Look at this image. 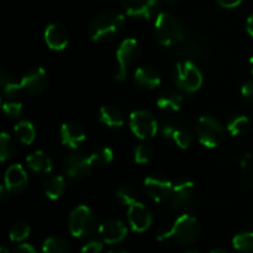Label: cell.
Returning a JSON list of instances; mask_svg holds the SVG:
<instances>
[{
  "label": "cell",
  "mask_w": 253,
  "mask_h": 253,
  "mask_svg": "<svg viewBox=\"0 0 253 253\" xmlns=\"http://www.w3.org/2000/svg\"><path fill=\"white\" fill-rule=\"evenodd\" d=\"M155 32L162 46H178L185 41V31L182 22L169 12L158 14L155 21Z\"/></svg>",
  "instance_id": "6da1fadb"
},
{
  "label": "cell",
  "mask_w": 253,
  "mask_h": 253,
  "mask_svg": "<svg viewBox=\"0 0 253 253\" xmlns=\"http://www.w3.org/2000/svg\"><path fill=\"white\" fill-rule=\"evenodd\" d=\"M125 17L116 10L101 12L91 21L89 34L94 42H106L114 39L123 27Z\"/></svg>",
  "instance_id": "7a4b0ae2"
},
{
  "label": "cell",
  "mask_w": 253,
  "mask_h": 253,
  "mask_svg": "<svg viewBox=\"0 0 253 253\" xmlns=\"http://www.w3.org/2000/svg\"><path fill=\"white\" fill-rule=\"evenodd\" d=\"M199 236V224L194 216L183 214L178 217L168 231L161 232L157 236L158 241L173 240L179 245L193 244Z\"/></svg>",
  "instance_id": "3957f363"
},
{
  "label": "cell",
  "mask_w": 253,
  "mask_h": 253,
  "mask_svg": "<svg viewBox=\"0 0 253 253\" xmlns=\"http://www.w3.org/2000/svg\"><path fill=\"white\" fill-rule=\"evenodd\" d=\"M174 81L178 88L185 93H195L203 84V74L194 62L185 59L175 66Z\"/></svg>",
  "instance_id": "277c9868"
},
{
  "label": "cell",
  "mask_w": 253,
  "mask_h": 253,
  "mask_svg": "<svg viewBox=\"0 0 253 253\" xmlns=\"http://www.w3.org/2000/svg\"><path fill=\"white\" fill-rule=\"evenodd\" d=\"M141 53L138 42L135 39H126L119 46L116 51V68L114 77L118 82H123L127 76L128 66L135 63Z\"/></svg>",
  "instance_id": "5b68a950"
},
{
  "label": "cell",
  "mask_w": 253,
  "mask_h": 253,
  "mask_svg": "<svg viewBox=\"0 0 253 253\" xmlns=\"http://www.w3.org/2000/svg\"><path fill=\"white\" fill-rule=\"evenodd\" d=\"M197 135L204 147L215 148L224 138V126L217 119L204 115L197 124Z\"/></svg>",
  "instance_id": "8992f818"
},
{
  "label": "cell",
  "mask_w": 253,
  "mask_h": 253,
  "mask_svg": "<svg viewBox=\"0 0 253 253\" xmlns=\"http://www.w3.org/2000/svg\"><path fill=\"white\" fill-rule=\"evenodd\" d=\"M95 226V216L86 205H79L69 215V231L74 237L90 236Z\"/></svg>",
  "instance_id": "52a82bcc"
},
{
  "label": "cell",
  "mask_w": 253,
  "mask_h": 253,
  "mask_svg": "<svg viewBox=\"0 0 253 253\" xmlns=\"http://www.w3.org/2000/svg\"><path fill=\"white\" fill-rule=\"evenodd\" d=\"M130 126L136 137L151 138L157 133L158 124L155 116L147 110H135L130 115Z\"/></svg>",
  "instance_id": "ba28073f"
},
{
  "label": "cell",
  "mask_w": 253,
  "mask_h": 253,
  "mask_svg": "<svg viewBox=\"0 0 253 253\" xmlns=\"http://www.w3.org/2000/svg\"><path fill=\"white\" fill-rule=\"evenodd\" d=\"M91 161L90 156L83 152H74L67 156L63 160V170L72 179H82L90 172Z\"/></svg>",
  "instance_id": "9c48e42d"
},
{
  "label": "cell",
  "mask_w": 253,
  "mask_h": 253,
  "mask_svg": "<svg viewBox=\"0 0 253 253\" xmlns=\"http://www.w3.org/2000/svg\"><path fill=\"white\" fill-rule=\"evenodd\" d=\"M143 187H145L146 193L148 197L156 203H163L172 198L173 188L174 185L172 182L163 177H147L143 182Z\"/></svg>",
  "instance_id": "30bf717a"
},
{
  "label": "cell",
  "mask_w": 253,
  "mask_h": 253,
  "mask_svg": "<svg viewBox=\"0 0 253 253\" xmlns=\"http://www.w3.org/2000/svg\"><path fill=\"white\" fill-rule=\"evenodd\" d=\"M22 91L30 95H37L42 93L48 85V76L46 71L41 67L31 69L27 72L20 81Z\"/></svg>",
  "instance_id": "8fae6325"
},
{
  "label": "cell",
  "mask_w": 253,
  "mask_h": 253,
  "mask_svg": "<svg viewBox=\"0 0 253 253\" xmlns=\"http://www.w3.org/2000/svg\"><path fill=\"white\" fill-rule=\"evenodd\" d=\"M128 224L135 232H145L152 224V214L142 203L135 202L128 207Z\"/></svg>",
  "instance_id": "7c38bea8"
},
{
  "label": "cell",
  "mask_w": 253,
  "mask_h": 253,
  "mask_svg": "<svg viewBox=\"0 0 253 253\" xmlns=\"http://www.w3.org/2000/svg\"><path fill=\"white\" fill-rule=\"evenodd\" d=\"M101 241L109 245H115L124 241L127 236V227L119 220H106L99 226Z\"/></svg>",
  "instance_id": "4fadbf2b"
},
{
  "label": "cell",
  "mask_w": 253,
  "mask_h": 253,
  "mask_svg": "<svg viewBox=\"0 0 253 253\" xmlns=\"http://www.w3.org/2000/svg\"><path fill=\"white\" fill-rule=\"evenodd\" d=\"M194 194V183L192 180H179L173 188L172 205L177 210H184L192 205Z\"/></svg>",
  "instance_id": "5bb4252c"
},
{
  "label": "cell",
  "mask_w": 253,
  "mask_h": 253,
  "mask_svg": "<svg viewBox=\"0 0 253 253\" xmlns=\"http://www.w3.org/2000/svg\"><path fill=\"white\" fill-rule=\"evenodd\" d=\"M29 183L26 170L20 165H12L5 172L4 184L10 193L19 194L22 193Z\"/></svg>",
  "instance_id": "9a60e30c"
},
{
  "label": "cell",
  "mask_w": 253,
  "mask_h": 253,
  "mask_svg": "<svg viewBox=\"0 0 253 253\" xmlns=\"http://www.w3.org/2000/svg\"><path fill=\"white\" fill-rule=\"evenodd\" d=\"M158 0H121L124 10L136 19H148L155 12Z\"/></svg>",
  "instance_id": "2e32d148"
},
{
  "label": "cell",
  "mask_w": 253,
  "mask_h": 253,
  "mask_svg": "<svg viewBox=\"0 0 253 253\" xmlns=\"http://www.w3.org/2000/svg\"><path fill=\"white\" fill-rule=\"evenodd\" d=\"M44 41L53 51H62L68 44V32L62 25L51 24L44 30Z\"/></svg>",
  "instance_id": "e0dca14e"
},
{
  "label": "cell",
  "mask_w": 253,
  "mask_h": 253,
  "mask_svg": "<svg viewBox=\"0 0 253 253\" xmlns=\"http://www.w3.org/2000/svg\"><path fill=\"white\" fill-rule=\"evenodd\" d=\"M59 135H61L62 143L67 147L73 148V150L78 148L79 145H82L85 140V132L82 128V126L77 123L63 124Z\"/></svg>",
  "instance_id": "ac0fdd59"
},
{
  "label": "cell",
  "mask_w": 253,
  "mask_h": 253,
  "mask_svg": "<svg viewBox=\"0 0 253 253\" xmlns=\"http://www.w3.org/2000/svg\"><path fill=\"white\" fill-rule=\"evenodd\" d=\"M135 82L145 89H155L161 84V74L155 67L143 66L136 69Z\"/></svg>",
  "instance_id": "d6986e66"
},
{
  "label": "cell",
  "mask_w": 253,
  "mask_h": 253,
  "mask_svg": "<svg viewBox=\"0 0 253 253\" xmlns=\"http://www.w3.org/2000/svg\"><path fill=\"white\" fill-rule=\"evenodd\" d=\"M26 163L31 170L36 173H48L52 170V161L42 151H35L27 156Z\"/></svg>",
  "instance_id": "ffe728a7"
},
{
  "label": "cell",
  "mask_w": 253,
  "mask_h": 253,
  "mask_svg": "<svg viewBox=\"0 0 253 253\" xmlns=\"http://www.w3.org/2000/svg\"><path fill=\"white\" fill-rule=\"evenodd\" d=\"M99 119L108 127H121L124 125V116L118 108L105 105L99 111Z\"/></svg>",
  "instance_id": "44dd1931"
},
{
  "label": "cell",
  "mask_w": 253,
  "mask_h": 253,
  "mask_svg": "<svg viewBox=\"0 0 253 253\" xmlns=\"http://www.w3.org/2000/svg\"><path fill=\"white\" fill-rule=\"evenodd\" d=\"M158 108L167 111H178L183 105V96L175 91H166L157 99Z\"/></svg>",
  "instance_id": "7402d4cb"
},
{
  "label": "cell",
  "mask_w": 253,
  "mask_h": 253,
  "mask_svg": "<svg viewBox=\"0 0 253 253\" xmlns=\"http://www.w3.org/2000/svg\"><path fill=\"white\" fill-rule=\"evenodd\" d=\"M44 194L51 200H57L62 197L66 189V180L61 175H54L44 183Z\"/></svg>",
  "instance_id": "603a6c76"
},
{
  "label": "cell",
  "mask_w": 253,
  "mask_h": 253,
  "mask_svg": "<svg viewBox=\"0 0 253 253\" xmlns=\"http://www.w3.org/2000/svg\"><path fill=\"white\" fill-rule=\"evenodd\" d=\"M15 135H16L17 140L24 145H31L36 137V130H35L34 125L27 120H21L15 125L14 127Z\"/></svg>",
  "instance_id": "cb8c5ba5"
},
{
  "label": "cell",
  "mask_w": 253,
  "mask_h": 253,
  "mask_svg": "<svg viewBox=\"0 0 253 253\" xmlns=\"http://www.w3.org/2000/svg\"><path fill=\"white\" fill-rule=\"evenodd\" d=\"M0 76H1L0 79H1L2 93H4L5 98L9 99V100H15L22 91L21 84H20V82L17 83L14 79L10 78L9 76H6L4 71H1V74H0Z\"/></svg>",
  "instance_id": "d4e9b609"
},
{
  "label": "cell",
  "mask_w": 253,
  "mask_h": 253,
  "mask_svg": "<svg viewBox=\"0 0 253 253\" xmlns=\"http://www.w3.org/2000/svg\"><path fill=\"white\" fill-rule=\"evenodd\" d=\"M42 253H71V250L63 239L51 236L44 240L42 245Z\"/></svg>",
  "instance_id": "484cf974"
},
{
  "label": "cell",
  "mask_w": 253,
  "mask_h": 253,
  "mask_svg": "<svg viewBox=\"0 0 253 253\" xmlns=\"http://www.w3.org/2000/svg\"><path fill=\"white\" fill-rule=\"evenodd\" d=\"M232 246L242 253L253 252V232H240L232 239Z\"/></svg>",
  "instance_id": "4316f807"
},
{
  "label": "cell",
  "mask_w": 253,
  "mask_h": 253,
  "mask_svg": "<svg viewBox=\"0 0 253 253\" xmlns=\"http://www.w3.org/2000/svg\"><path fill=\"white\" fill-rule=\"evenodd\" d=\"M250 128V119L245 115L234 116L227 124V130L232 136L244 135Z\"/></svg>",
  "instance_id": "83f0119b"
},
{
  "label": "cell",
  "mask_w": 253,
  "mask_h": 253,
  "mask_svg": "<svg viewBox=\"0 0 253 253\" xmlns=\"http://www.w3.org/2000/svg\"><path fill=\"white\" fill-rule=\"evenodd\" d=\"M114 158V152L109 147H100L90 155V161L93 167H103L110 163Z\"/></svg>",
  "instance_id": "f1b7e54d"
},
{
  "label": "cell",
  "mask_w": 253,
  "mask_h": 253,
  "mask_svg": "<svg viewBox=\"0 0 253 253\" xmlns=\"http://www.w3.org/2000/svg\"><path fill=\"white\" fill-rule=\"evenodd\" d=\"M30 232H31V229L29 225L24 221H19L11 226L9 237L12 242H21L30 236Z\"/></svg>",
  "instance_id": "f546056e"
},
{
  "label": "cell",
  "mask_w": 253,
  "mask_h": 253,
  "mask_svg": "<svg viewBox=\"0 0 253 253\" xmlns=\"http://www.w3.org/2000/svg\"><path fill=\"white\" fill-rule=\"evenodd\" d=\"M173 141L180 147L182 150H187L193 143V133L187 128H175L173 133Z\"/></svg>",
  "instance_id": "4dcf8cb0"
},
{
  "label": "cell",
  "mask_w": 253,
  "mask_h": 253,
  "mask_svg": "<svg viewBox=\"0 0 253 253\" xmlns=\"http://www.w3.org/2000/svg\"><path fill=\"white\" fill-rule=\"evenodd\" d=\"M14 151L15 146L11 137L6 132H2L1 136H0V160H1V162L9 160L12 153H14Z\"/></svg>",
  "instance_id": "1f68e13d"
},
{
  "label": "cell",
  "mask_w": 253,
  "mask_h": 253,
  "mask_svg": "<svg viewBox=\"0 0 253 253\" xmlns=\"http://www.w3.org/2000/svg\"><path fill=\"white\" fill-rule=\"evenodd\" d=\"M116 197H118L119 202L126 207H130L136 202V192L130 185H123L119 188L116 192Z\"/></svg>",
  "instance_id": "d6a6232c"
},
{
  "label": "cell",
  "mask_w": 253,
  "mask_h": 253,
  "mask_svg": "<svg viewBox=\"0 0 253 253\" xmlns=\"http://www.w3.org/2000/svg\"><path fill=\"white\" fill-rule=\"evenodd\" d=\"M153 156V148L152 146L147 145V143H141L136 147L135 153H133V158H135V162L138 165H143V163H147L148 161L152 158Z\"/></svg>",
  "instance_id": "836d02e7"
},
{
  "label": "cell",
  "mask_w": 253,
  "mask_h": 253,
  "mask_svg": "<svg viewBox=\"0 0 253 253\" xmlns=\"http://www.w3.org/2000/svg\"><path fill=\"white\" fill-rule=\"evenodd\" d=\"M2 110H4L5 115L6 116H9V118H12V119H16L21 115L22 105L14 100L4 101V103H2Z\"/></svg>",
  "instance_id": "e575fe53"
},
{
  "label": "cell",
  "mask_w": 253,
  "mask_h": 253,
  "mask_svg": "<svg viewBox=\"0 0 253 253\" xmlns=\"http://www.w3.org/2000/svg\"><path fill=\"white\" fill-rule=\"evenodd\" d=\"M183 54L184 56H190V57H200L204 56V49H203L202 46H199L198 43H193V42H189L188 44H185L183 47Z\"/></svg>",
  "instance_id": "d590c367"
},
{
  "label": "cell",
  "mask_w": 253,
  "mask_h": 253,
  "mask_svg": "<svg viewBox=\"0 0 253 253\" xmlns=\"http://www.w3.org/2000/svg\"><path fill=\"white\" fill-rule=\"evenodd\" d=\"M101 251H103V242L98 240H91L82 247V253H100Z\"/></svg>",
  "instance_id": "8d00e7d4"
},
{
  "label": "cell",
  "mask_w": 253,
  "mask_h": 253,
  "mask_svg": "<svg viewBox=\"0 0 253 253\" xmlns=\"http://www.w3.org/2000/svg\"><path fill=\"white\" fill-rule=\"evenodd\" d=\"M241 93L245 99H247V100L253 103V79L244 84V86L241 89Z\"/></svg>",
  "instance_id": "74e56055"
},
{
  "label": "cell",
  "mask_w": 253,
  "mask_h": 253,
  "mask_svg": "<svg viewBox=\"0 0 253 253\" xmlns=\"http://www.w3.org/2000/svg\"><path fill=\"white\" fill-rule=\"evenodd\" d=\"M217 4L222 7H226V9H231V7L239 6L242 2V0H216Z\"/></svg>",
  "instance_id": "f35d334b"
},
{
  "label": "cell",
  "mask_w": 253,
  "mask_h": 253,
  "mask_svg": "<svg viewBox=\"0 0 253 253\" xmlns=\"http://www.w3.org/2000/svg\"><path fill=\"white\" fill-rule=\"evenodd\" d=\"M14 253H37L36 250L29 244H21L15 249Z\"/></svg>",
  "instance_id": "ab89813d"
},
{
  "label": "cell",
  "mask_w": 253,
  "mask_h": 253,
  "mask_svg": "<svg viewBox=\"0 0 253 253\" xmlns=\"http://www.w3.org/2000/svg\"><path fill=\"white\" fill-rule=\"evenodd\" d=\"M175 128H173V126L170 125H165L162 126V128H161V133H162L163 137L166 138V140H168V138H173V133H174Z\"/></svg>",
  "instance_id": "60d3db41"
},
{
  "label": "cell",
  "mask_w": 253,
  "mask_h": 253,
  "mask_svg": "<svg viewBox=\"0 0 253 253\" xmlns=\"http://www.w3.org/2000/svg\"><path fill=\"white\" fill-rule=\"evenodd\" d=\"M246 29H247V32H249V34L253 37V14L249 17V20H247Z\"/></svg>",
  "instance_id": "b9f144b4"
},
{
  "label": "cell",
  "mask_w": 253,
  "mask_h": 253,
  "mask_svg": "<svg viewBox=\"0 0 253 253\" xmlns=\"http://www.w3.org/2000/svg\"><path fill=\"white\" fill-rule=\"evenodd\" d=\"M7 193H10V192L7 190V188L5 187V184L1 185V188H0V197H1L2 199H5V198H6Z\"/></svg>",
  "instance_id": "7bdbcfd3"
},
{
  "label": "cell",
  "mask_w": 253,
  "mask_h": 253,
  "mask_svg": "<svg viewBox=\"0 0 253 253\" xmlns=\"http://www.w3.org/2000/svg\"><path fill=\"white\" fill-rule=\"evenodd\" d=\"M210 253H229V252H227L226 250H224V249H215V250H212V251Z\"/></svg>",
  "instance_id": "ee69618b"
},
{
  "label": "cell",
  "mask_w": 253,
  "mask_h": 253,
  "mask_svg": "<svg viewBox=\"0 0 253 253\" xmlns=\"http://www.w3.org/2000/svg\"><path fill=\"white\" fill-rule=\"evenodd\" d=\"M109 253H128V252L121 251V250H114V251H110Z\"/></svg>",
  "instance_id": "f6af8a7d"
},
{
  "label": "cell",
  "mask_w": 253,
  "mask_h": 253,
  "mask_svg": "<svg viewBox=\"0 0 253 253\" xmlns=\"http://www.w3.org/2000/svg\"><path fill=\"white\" fill-rule=\"evenodd\" d=\"M0 253H9V251H7L6 247H1V249H0Z\"/></svg>",
  "instance_id": "bcb514c9"
},
{
  "label": "cell",
  "mask_w": 253,
  "mask_h": 253,
  "mask_svg": "<svg viewBox=\"0 0 253 253\" xmlns=\"http://www.w3.org/2000/svg\"><path fill=\"white\" fill-rule=\"evenodd\" d=\"M250 67H251V71H252V73H253V56H252L251 61H250Z\"/></svg>",
  "instance_id": "7dc6e473"
},
{
  "label": "cell",
  "mask_w": 253,
  "mask_h": 253,
  "mask_svg": "<svg viewBox=\"0 0 253 253\" xmlns=\"http://www.w3.org/2000/svg\"><path fill=\"white\" fill-rule=\"evenodd\" d=\"M185 253H197V252H185Z\"/></svg>",
  "instance_id": "c3c4849f"
},
{
  "label": "cell",
  "mask_w": 253,
  "mask_h": 253,
  "mask_svg": "<svg viewBox=\"0 0 253 253\" xmlns=\"http://www.w3.org/2000/svg\"><path fill=\"white\" fill-rule=\"evenodd\" d=\"M168 1H174V0H168Z\"/></svg>",
  "instance_id": "681fc988"
}]
</instances>
